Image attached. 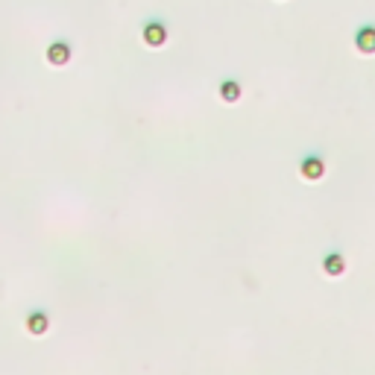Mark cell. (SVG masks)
I'll list each match as a JSON object with an SVG mask.
<instances>
[{
  "instance_id": "obj_3",
  "label": "cell",
  "mask_w": 375,
  "mask_h": 375,
  "mask_svg": "<svg viewBox=\"0 0 375 375\" xmlns=\"http://www.w3.org/2000/svg\"><path fill=\"white\" fill-rule=\"evenodd\" d=\"M323 270H326L328 276H340V273L346 270V264H343V255H337V253L326 255V261H323Z\"/></svg>"
},
{
  "instance_id": "obj_2",
  "label": "cell",
  "mask_w": 375,
  "mask_h": 375,
  "mask_svg": "<svg viewBox=\"0 0 375 375\" xmlns=\"http://www.w3.org/2000/svg\"><path fill=\"white\" fill-rule=\"evenodd\" d=\"M355 45H358L360 53H375V30H372V26H367V30L358 33Z\"/></svg>"
},
{
  "instance_id": "obj_4",
  "label": "cell",
  "mask_w": 375,
  "mask_h": 375,
  "mask_svg": "<svg viewBox=\"0 0 375 375\" xmlns=\"http://www.w3.org/2000/svg\"><path fill=\"white\" fill-rule=\"evenodd\" d=\"M26 328H30V335H45V331H47L45 314H33L30 319H26Z\"/></svg>"
},
{
  "instance_id": "obj_6",
  "label": "cell",
  "mask_w": 375,
  "mask_h": 375,
  "mask_svg": "<svg viewBox=\"0 0 375 375\" xmlns=\"http://www.w3.org/2000/svg\"><path fill=\"white\" fill-rule=\"evenodd\" d=\"M220 94H223V100L232 103V100H238L241 97V86H232V82H223V88H220Z\"/></svg>"
},
{
  "instance_id": "obj_5",
  "label": "cell",
  "mask_w": 375,
  "mask_h": 375,
  "mask_svg": "<svg viewBox=\"0 0 375 375\" xmlns=\"http://www.w3.org/2000/svg\"><path fill=\"white\" fill-rule=\"evenodd\" d=\"M144 38H147V45L150 47H159L164 38H168V33H164V26H150V30L144 33Z\"/></svg>"
},
{
  "instance_id": "obj_1",
  "label": "cell",
  "mask_w": 375,
  "mask_h": 375,
  "mask_svg": "<svg viewBox=\"0 0 375 375\" xmlns=\"http://www.w3.org/2000/svg\"><path fill=\"white\" fill-rule=\"evenodd\" d=\"M326 168H323V159H317V156H308L302 161V176L305 179H311V182H317V179H323Z\"/></svg>"
}]
</instances>
